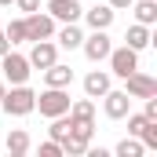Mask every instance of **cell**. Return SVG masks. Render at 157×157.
Returning a JSON list of instances; mask_svg holds the SVG:
<instances>
[{
    "label": "cell",
    "instance_id": "cell-1",
    "mask_svg": "<svg viewBox=\"0 0 157 157\" xmlns=\"http://www.w3.org/2000/svg\"><path fill=\"white\" fill-rule=\"evenodd\" d=\"M33 106H37V91H33V88H26V84H11V88H4L0 110H4L7 117H29Z\"/></svg>",
    "mask_w": 157,
    "mask_h": 157
},
{
    "label": "cell",
    "instance_id": "cell-2",
    "mask_svg": "<svg viewBox=\"0 0 157 157\" xmlns=\"http://www.w3.org/2000/svg\"><path fill=\"white\" fill-rule=\"evenodd\" d=\"M33 110H40V117H62V113H70V91L66 88H44L37 95V106Z\"/></svg>",
    "mask_w": 157,
    "mask_h": 157
},
{
    "label": "cell",
    "instance_id": "cell-3",
    "mask_svg": "<svg viewBox=\"0 0 157 157\" xmlns=\"http://www.w3.org/2000/svg\"><path fill=\"white\" fill-rule=\"evenodd\" d=\"M0 73L7 77V84H26L29 73H33V66H29L26 55H18V51H4V55H0Z\"/></svg>",
    "mask_w": 157,
    "mask_h": 157
},
{
    "label": "cell",
    "instance_id": "cell-4",
    "mask_svg": "<svg viewBox=\"0 0 157 157\" xmlns=\"http://www.w3.org/2000/svg\"><path fill=\"white\" fill-rule=\"evenodd\" d=\"M106 59H110V73H113V77H128V73H135V70H139V51H135V48H128V44H124V48H110V55H106Z\"/></svg>",
    "mask_w": 157,
    "mask_h": 157
},
{
    "label": "cell",
    "instance_id": "cell-5",
    "mask_svg": "<svg viewBox=\"0 0 157 157\" xmlns=\"http://www.w3.org/2000/svg\"><path fill=\"white\" fill-rule=\"evenodd\" d=\"M26 37L29 40H48V37H55V18L48 15V11H29L26 15Z\"/></svg>",
    "mask_w": 157,
    "mask_h": 157
},
{
    "label": "cell",
    "instance_id": "cell-6",
    "mask_svg": "<svg viewBox=\"0 0 157 157\" xmlns=\"http://www.w3.org/2000/svg\"><path fill=\"white\" fill-rule=\"evenodd\" d=\"M29 66L33 70H48L51 62H59V44L48 37V40H33V48H29Z\"/></svg>",
    "mask_w": 157,
    "mask_h": 157
},
{
    "label": "cell",
    "instance_id": "cell-7",
    "mask_svg": "<svg viewBox=\"0 0 157 157\" xmlns=\"http://www.w3.org/2000/svg\"><path fill=\"white\" fill-rule=\"evenodd\" d=\"M124 91L132 99H150V95H157V80L150 73H143V70H135V73L124 77Z\"/></svg>",
    "mask_w": 157,
    "mask_h": 157
},
{
    "label": "cell",
    "instance_id": "cell-8",
    "mask_svg": "<svg viewBox=\"0 0 157 157\" xmlns=\"http://www.w3.org/2000/svg\"><path fill=\"white\" fill-rule=\"evenodd\" d=\"M80 48H84V55H88L91 62H102L113 44H110V37H106V29H91V37L80 40Z\"/></svg>",
    "mask_w": 157,
    "mask_h": 157
},
{
    "label": "cell",
    "instance_id": "cell-9",
    "mask_svg": "<svg viewBox=\"0 0 157 157\" xmlns=\"http://www.w3.org/2000/svg\"><path fill=\"white\" fill-rule=\"evenodd\" d=\"M102 110H106V117H110V121H124V113L132 110V95L110 88V91L102 95Z\"/></svg>",
    "mask_w": 157,
    "mask_h": 157
},
{
    "label": "cell",
    "instance_id": "cell-10",
    "mask_svg": "<svg viewBox=\"0 0 157 157\" xmlns=\"http://www.w3.org/2000/svg\"><path fill=\"white\" fill-rule=\"evenodd\" d=\"M80 18H84L91 29H110V26H113V18H117V11H113L110 4H95V7H88Z\"/></svg>",
    "mask_w": 157,
    "mask_h": 157
},
{
    "label": "cell",
    "instance_id": "cell-11",
    "mask_svg": "<svg viewBox=\"0 0 157 157\" xmlns=\"http://www.w3.org/2000/svg\"><path fill=\"white\" fill-rule=\"evenodd\" d=\"M48 15L55 22H77L80 15H84V7H80L77 0H51L48 4Z\"/></svg>",
    "mask_w": 157,
    "mask_h": 157
},
{
    "label": "cell",
    "instance_id": "cell-12",
    "mask_svg": "<svg viewBox=\"0 0 157 157\" xmlns=\"http://www.w3.org/2000/svg\"><path fill=\"white\" fill-rule=\"evenodd\" d=\"M110 88H113V80H110L106 70H91V73L84 77V95H88V99H102Z\"/></svg>",
    "mask_w": 157,
    "mask_h": 157
},
{
    "label": "cell",
    "instance_id": "cell-13",
    "mask_svg": "<svg viewBox=\"0 0 157 157\" xmlns=\"http://www.w3.org/2000/svg\"><path fill=\"white\" fill-rule=\"evenodd\" d=\"M124 44H128V48H135V51L150 48V44H154V33H150V26H143V22L128 26V33H124Z\"/></svg>",
    "mask_w": 157,
    "mask_h": 157
},
{
    "label": "cell",
    "instance_id": "cell-14",
    "mask_svg": "<svg viewBox=\"0 0 157 157\" xmlns=\"http://www.w3.org/2000/svg\"><path fill=\"white\" fill-rule=\"evenodd\" d=\"M44 80H48V88H70V84H73V70L62 66V62H51V66L44 70Z\"/></svg>",
    "mask_w": 157,
    "mask_h": 157
},
{
    "label": "cell",
    "instance_id": "cell-15",
    "mask_svg": "<svg viewBox=\"0 0 157 157\" xmlns=\"http://www.w3.org/2000/svg\"><path fill=\"white\" fill-rule=\"evenodd\" d=\"M80 40H84V33H80L77 22H62V29L55 33V44H59V48H70V51L80 48Z\"/></svg>",
    "mask_w": 157,
    "mask_h": 157
},
{
    "label": "cell",
    "instance_id": "cell-16",
    "mask_svg": "<svg viewBox=\"0 0 157 157\" xmlns=\"http://www.w3.org/2000/svg\"><path fill=\"white\" fill-rule=\"evenodd\" d=\"M132 11H135V22H143V26L157 22V0H132Z\"/></svg>",
    "mask_w": 157,
    "mask_h": 157
},
{
    "label": "cell",
    "instance_id": "cell-17",
    "mask_svg": "<svg viewBox=\"0 0 157 157\" xmlns=\"http://www.w3.org/2000/svg\"><path fill=\"white\" fill-rule=\"evenodd\" d=\"M29 132H22V128H15V132H7V150H11V157H22L29 154Z\"/></svg>",
    "mask_w": 157,
    "mask_h": 157
},
{
    "label": "cell",
    "instance_id": "cell-18",
    "mask_svg": "<svg viewBox=\"0 0 157 157\" xmlns=\"http://www.w3.org/2000/svg\"><path fill=\"white\" fill-rule=\"evenodd\" d=\"M91 135H95V121H73L70 139H77V143H84V146H91Z\"/></svg>",
    "mask_w": 157,
    "mask_h": 157
},
{
    "label": "cell",
    "instance_id": "cell-19",
    "mask_svg": "<svg viewBox=\"0 0 157 157\" xmlns=\"http://www.w3.org/2000/svg\"><path fill=\"white\" fill-rule=\"evenodd\" d=\"M70 117H73V121H95V102H91V99L70 102Z\"/></svg>",
    "mask_w": 157,
    "mask_h": 157
},
{
    "label": "cell",
    "instance_id": "cell-20",
    "mask_svg": "<svg viewBox=\"0 0 157 157\" xmlns=\"http://www.w3.org/2000/svg\"><path fill=\"white\" fill-rule=\"evenodd\" d=\"M4 37L11 40V48H15V44H26V18H11V22H7V29H4Z\"/></svg>",
    "mask_w": 157,
    "mask_h": 157
},
{
    "label": "cell",
    "instance_id": "cell-21",
    "mask_svg": "<svg viewBox=\"0 0 157 157\" xmlns=\"http://www.w3.org/2000/svg\"><path fill=\"white\" fill-rule=\"evenodd\" d=\"M143 154H146V146H143L135 135H128V139L117 143V157H143Z\"/></svg>",
    "mask_w": 157,
    "mask_h": 157
},
{
    "label": "cell",
    "instance_id": "cell-22",
    "mask_svg": "<svg viewBox=\"0 0 157 157\" xmlns=\"http://www.w3.org/2000/svg\"><path fill=\"white\" fill-rule=\"evenodd\" d=\"M62 154H66V157H80V154H88V146H84V143H77V139H70V135H66V139H62Z\"/></svg>",
    "mask_w": 157,
    "mask_h": 157
},
{
    "label": "cell",
    "instance_id": "cell-23",
    "mask_svg": "<svg viewBox=\"0 0 157 157\" xmlns=\"http://www.w3.org/2000/svg\"><path fill=\"white\" fill-rule=\"evenodd\" d=\"M124 117H128V135H135V139H139V132H143V124H146V117H143V113H132V110H128Z\"/></svg>",
    "mask_w": 157,
    "mask_h": 157
},
{
    "label": "cell",
    "instance_id": "cell-24",
    "mask_svg": "<svg viewBox=\"0 0 157 157\" xmlns=\"http://www.w3.org/2000/svg\"><path fill=\"white\" fill-rule=\"evenodd\" d=\"M40 157H62V143H55V139L40 143Z\"/></svg>",
    "mask_w": 157,
    "mask_h": 157
},
{
    "label": "cell",
    "instance_id": "cell-25",
    "mask_svg": "<svg viewBox=\"0 0 157 157\" xmlns=\"http://www.w3.org/2000/svg\"><path fill=\"white\" fill-rule=\"evenodd\" d=\"M11 7H18L22 15H29V11H37V7H40V0H15Z\"/></svg>",
    "mask_w": 157,
    "mask_h": 157
},
{
    "label": "cell",
    "instance_id": "cell-26",
    "mask_svg": "<svg viewBox=\"0 0 157 157\" xmlns=\"http://www.w3.org/2000/svg\"><path fill=\"white\" fill-rule=\"evenodd\" d=\"M106 4H110L113 11H128V7H132V0H106Z\"/></svg>",
    "mask_w": 157,
    "mask_h": 157
},
{
    "label": "cell",
    "instance_id": "cell-27",
    "mask_svg": "<svg viewBox=\"0 0 157 157\" xmlns=\"http://www.w3.org/2000/svg\"><path fill=\"white\" fill-rule=\"evenodd\" d=\"M4 51H11V40L4 37V29H0V55H4Z\"/></svg>",
    "mask_w": 157,
    "mask_h": 157
},
{
    "label": "cell",
    "instance_id": "cell-28",
    "mask_svg": "<svg viewBox=\"0 0 157 157\" xmlns=\"http://www.w3.org/2000/svg\"><path fill=\"white\" fill-rule=\"evenodd\" d=\"M11 4H15V0H0V7H11Z\"/></svg>",
    "mask_w": 157,
    "mask_h": 157
},
{
    "label": "cell",
    "instance_id": "cell-29",
    "mask_svg": "<svg viewBox=\"0 0 157 157\" xmlns=\"http://www.w3.org/2000/svg\"><path fill=\"white\" fill-rule=\"evenodd\" d=\"M0 99H4V80H0Z\"/></svg>",
    "mask_w": 157,
    "mask_h": 157
}]
</instances>
